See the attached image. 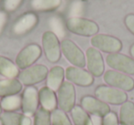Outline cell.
<instances>
[{
    "mask_svg": "<svg viewBox=\"0 0 134 125\" xmlns=\"http://www.w3.org/2000/svg\"><path fill=\"white\" fill-rule=\"evenodd\" d=\"M101 125H120V124H119L117 114L114 111H110L106 116L103 117Z\"/></svg>",
    "mask_w": 134,
    "mask_h": 125,
    "instance_id": "obj_28",
    "label": "cell"
},
{
    "mask_svg": "<svg viewBox=\"0 0 134 125\" xmlns=\"http://www.w3.org/2000/svg\"><path fill=\"white\" fill-rule=\"evenodd\" d=\"M65 78V70L61 66H54L49 70L46 78L47 87L52 90L53 91H57L59 88L63 83V79Z\"/></svg>",
    "mask_w": 134,
    "mask_h": 125,
    "instance_id": "obj_17",
    "label": "cell"
},
{
    "mask_svg": "<svg viewBox=\"0 0 134 125\" xmlns=\"http://www.w3.org/2000/svg\"><path fill=\"white\" fill-rule=\"evenodd\" d=\"M39 101L41 105V108L52 112L56 110L58 106L57 96L55 91L51 90L49 87L44 86L39 90Z\"/></svg>",
    "mask_w": 134,
    "mask_h": 125,
    "instance_id": "obj_16",
    "label": "cell"
},
{
    "mask_svg": "<svg viewBox=\"0 0 134 125\" xmlns=\"http://www.w3.org/2000/svg\"><path fill=\"white\" fill-rule=\"evenodd\" d=\"M65 27L70 32L83 37H93L99 31V27L96 22L79 17L68 18Z\"/></svg>",
    "mask_w": 134,
    "mask_h": 125,
    "instance_id": "obj_1",
    "label": "cell"
},
{
    "mask_svg": "<svg viewBox=\"0 0 134 125\" xmlns=\"http://www.w3.org/2000/svg\"><path fill=\"white\" fill-rule=\"evenodd\" d=\"M42 50L47 60L51 63H56L60 60L62 56L61 44L56 34L52 31H45L41 38Z\"/></svg>",
    "mask_w": 134,
    "mask_h": 125,
    "instance_id": "obj_2",
    "label": "cell"
},
{
    "mask_svg": "<svg viewBox=\"0 0 134 125\" xmlns=\"http://www.w3.org/2000/svg\"><path fill=\"white\" fill-rule=\"evenodd\" d=\"M70 112L75 125H94V121L89 114L80 105H75Z\"/></svg>",
    "mask_w": 134,
    "mask_h": 125,
    "instance_id": "obj_23",
    "label": "cell"
},
{
    "mask_svg": "<svg viewBox=\"0 0 134 125\" xmlns=\"http://www.w3.org/2000/svg\"><path fill=\"white\" fill-rule=\"evenodd\" d=\"M104 81L110 87L119 89L123 91H131L134 89V79L127 74L117 70H108L103 76Z\"/></svg>",
    "mask_w": 134,
    "mask_h": 125,
    "instance_id": "obj_8",
    "label": "cell"
},
{
    "mask_svg": "<svg viewBox=\"0 0 134 125\" xmlns=\"http://www.w3.org/2000/svg\"><path fill=\"white\" fill-rule=\"evenodd\" d=\"M39 22V17L33 12H28L20 16L14 23L12 27V31L15 35H25L30 30H32Z\"/></svg>",
    "mask_w": 134,
    "mask_h": 125,
    "instance_id": "obj_15",
    "label": "cell"
},
{
    "mask_svg": "<svg viewBox=\"0 0 134 125\" xmlns=\"http://www.w3.org/2000/svg\"><path fill=\"white\" fill-rule=\"evenodd\" d=\"M24 0H4L3 8L6 12L11 13L18 9Z\"/></svg>",
    "mask_w": 134,
    "mask_h": 125,
    "instance_id": "obj_27",
    "label": "cell"
},
{
    "mask_svg": "<svg viewBox=\"0 0 134 125\" xmlns=\"http://www.w3.org/2000/svg\"><path fill=\"white\" fill-rule=\"evenodd\" d=\"M119 124L134 125V103L127 101L121 104L119 110Z\"/></svg>",
    "mask_w": 134,
    "mask_h": 125,
    "instance_id": "obj_22",
    "label": "cell"
},
{
    "mask_svg": "<svg viewBox=\"0 0 134 125\" xmlns=\"http://www.w3.org/2000/svg\"><path fill=\"white\" fill-rule=\"evenodd\" d=\"M42 48L38 44H30L23 48L16 58V65L19 68L25 70L31 67L41 58Z\"/></svg>",
    "mask_w": 134,
    "mask_h": 125,
    "instance_id": "obj_9",
    "label": "cell"
},
{
    "mask_svg": "<svg viewBox=\"0 0 134 125\" xmlns=\"http://www.w3.org/2000/svg\"><path fill=\"white\" fill-rule=\"evenodd\" d=\"M39 90L36 87L29 86L21 96V110L28 117L34 116L39 109Z\"/></svg>",
    "mask_w": 134,
    "mask_h": 125,
    "instance_id": "obj_11",
    "label": "cell"
},
{
    "mask_svg": "<svg viewBox=\"0 0 134 125\" xmlns=\"http://www.w3.org/2000/svg\"><path fill=\"white\" fill-rule=\"evenodd\" d=\"M7 20H8V15L6 12H0V34L2 33L4 29Z\"/></svg>",
    "mask_w": 134,
    "mask_h": 125,
    "instance_id": "obj_31",
    "label": "cell"
},
{
    "mask_svg": "<svg viewBox=\"0 0 134 125\" xmlns=\"http://www.w3.org/2000/svg\"><path fill=\"white\" fill-rule=\"evenodd\" d=\"M57 96V103L60 110H63L67 113L70 112L75 106L76 101V93L75 88L73 83L69 81H63L59 90L56 91Z\"/></svg>",
    "mask_w": 134,
    "mask_h": 125,
    "instance_id": "obj_5",
    "label": "cell"
},
{
    "mask_svg": "<svg viewBox=\"0 0 134 125\" xmlns=\"http://www.w3.org/2000/svg\"><path fill=\"white\" fill-rule=\"evenodd\" d=\"M48 68L42 64H37L22 70L18 76V79L22 85L29 87L43 81L48 75Z\"/></svg>",
    "mask_w": 134,
    "mask_h": 125,
    "instance_id": "obj_4",
    "label": "cell"
},
{
    "mask_svg": "<svg viewBox=\"0 0 134 125\" xmlns=\"http://www.w3.org/2000/svg\"><path fill=\"white\" fill-rule=\"evenodd\" d=\"M0 120L3 125H31L30 117L16 111H3Z\"/></svg>",
    "mask_w": 134,
    "mask_h": 125,
    "instance_id": "obj_18",
    "label": "cell"
},
{
    "mask_svg": "<svg viewBox=\"0 0 134 125\" xmlns=\"http://www.w3.org/2000/svg\"><path fill=\"white\" fill-rule=\"evenodd\" d=\"M0 125H3V123H2V121H1V120H0Z\"/></svg>",
    "mask_w": 134,
    "mask_h": 125,
    "instance_id": "obj_34",
    "label": "cell"
},
{
    "mask_svg": "<svg viewBox=\"0 0 134 125\" xmlns=\"http://www.w3.org/2000/svg\"><path fill=\"white\" fill-rule=\"evenodd\" d=\"M51 120L52 125H73L66 112L60 109L51 112Z\"/></svg>",
    "mask_w": 134,
    "mask_h": 125,
    "instance_id": "obj_25",
    "label": "cell"
},
{
    "mask_svg": "<svg viewBox=\"0 0 134 125\" xmlns=\"http://www.w3.org/2000/svg\"><path fill=\"white\" fill-rule=\"evenodd\" d=\"M95 95L97 99L107 104L121 105L128 101V94L119 89L106 85H100L95 90Z\"/></svg>",
    "mask_w": 134,
    "mask_h": 125,
    "instance_id": "obj_3",
    "label": "cell"
},
{
    "mask_svg": "<svg viewBox=\"0 0 134 125\" xmlns=\"http://www.w3.org/2000/svg\"><path fill=\"white\" fill-rule=\"evenodd\" d=\"M62 0H30V7L38 12H50L61 6Z\"/></svg>",
    "mask_w": 134,
    "mask_h": 125,
    "instance_id": "obj_21",
    "label": "cell"
},
{
    "mask_svg": "<svg viewBox=\"0 0 134 125\" xmlns=\"http://www.w3.org/2000/svg\"><path fill=\"white\" fill-rule=\"evenodd\" d=\"M106 62L114 70L127 75H134V60L129 56L121 53L108 54Z\"/></svg>",
    "mask_w": 134,
    "mask_h": 125,
    "instance_id": "obj_10",
    "label": "cell"
},
{
    "mask_svg": "<svg viewBox=\"0 0 134 125\" xmlns=\"http://www.w3.org/2000/svg\"><path fill=\"white\" fill-rule=\"evenodd\" d=\"M2 110H2V107H1V103H0V115L2 114V112H3Z\"/></svg>",
    "mask_w": 134,
    "mask_h": 125,
    "instance_id": "obj_33",
    "label": "cell"
},
{
    "mask_svg": "<svg viewBox=\"0 0 134 125\" xmlns=\"http://www.w3.org/2000/svg\"><path fill=\"white\" fill-rule=\"evenodd\" d=\"M86 66L94 77H100L104 74L105 64L100 51L97 48H88L86 52Z\"/></svg>",
    "mask_w": 134,
    "mask_h": 125,
    "instance_id": "obj_13",
    "label": "cell"
},
{
    "mask_svg": "<svg viewBox=\"0 0 134 125\" xmlns=\"http://www.w3.org/2000/svg\"><path fill=\"white\" fill-rule=\"evenodd\" d=\"M130 56H131V59L134 60V44L131 45L130 48Z\"/></svg>",
    "mask_w": 134,
    "mask_h": 125,
    "instance_id": "obj_32",
    "label": "cell"
},
{
    "mask_svg": "<svg viewBox=\"0 0 134 125\" xmlns=\"http://www.w3.org/2000/svg\"><path fill=\"white\" fill-rule=\"evenodd\" d=\"M33 125H52L51 111L43 108H39L34 115Z\"/></svg>",
    "mask_w": 134,
    "mask_h": 125,
    "instance_id": "obj_26",
    "label": "cell"
},
{
    "mask_svg": "<svg viewBox=\"0 0 134 125\" xmlns=\"http://www.w3.org/2000/svg\"><path fill=\"white\" fill-rule=\"evenodd\" d=\"M90 42L93 48L108 54L119 53L122 49V42L118 38L106 34H97L93 36Z\"/></svg>",
    "mask_w": 134,
    "mask_h": 125,
    "instance_id": "obj_6",
    "label": "cell"
},
{
    "mask_svg": "<svg viewBox=\"0 0 134 125\" xmlns=\"http://www.w3.org/2000/svg\"><path fill=\"white\" fill-rule=\"evenodd\" d=\"M65 78L69 82L81 87L91 86L94 83V76L89 71L75 66L68 67L65 70Z\"/></svg>",
    "mask_w": 134,
    "mask_h": 125,
    "instance_id": "obj_14",
    "label": "cell"
},
{
    "mask_svg": "<svg viewBox=\"0 0 134 125\" xmlns=\"http://www.w3.org/2000/svg\"><path fill=\"white\" fill-rule=\"evenodd\" d=\"M22 90V84L18 79H0V97L17 95Z\"/></svg>",
    "mask_w": 134,
    "mask_h": 125,
    "instance_id": "obj_19",
    "label": "cell"
},
{
    "mask_svg": "<svg viewBox=\"0 0 134 125\" xmlns=\"http://www.w3.org/2000/svg\"><path fill=\"white\" fill-rule=\"evenodd\" d=\"M59 26H62L61 23H60V21L58 20L57 18H52V28H55V27H57V28H55V31L53 32L54 34L56 33H60V35H63V30L62 28H59Z\"/></svg>",
    "mask_w": 134,
    "mask_h": 125,
    "instance_id": "obj_30",
    "label": "cell"
},
{
    "mask_svg": "<svg viewBox=\"0 0 134 125\" xmlns=\"http://www.w3.org/2000/svg\"><path fill=\"white\" fill-rule=\"evenodd\" d=\"M124 23L129 31L134 35V14H129L125 17Z\"/></svg>",
    "mask_w": 134,
    "mask_h": 125,
    "instance_id": "obj_29",
    "label": "cell"
},
{
    "mask_svg": "<svg viewBox=\"0 0 134 125\" xmlns=\"http://www.w3.org/2000/svg\"><path fill=\"white\" fill-rule=\"evenodd\" d=\"M19 74V70L11 59L0 55V75L7 79H16Z\"/></svg>",
    "mask_w": 134,
    "mask_h": 125,
    "instance_id": "obj_20",
    "label": "cell"
},
{
    "mask_svg": "<svg viewBox=\"0 0 134 125\" xmlns=\"http://www.w3.org/2000/svg\"><path fill=\"white\" fill-rule=\"evenodd\" d=\"M61 51L65 59L75 67L83 68L86 66V55L74 41L63 39L61 42Z\"/></svg>",
    "mask_w": 134,
    "mask_h": 125,
    "instance_id": "obj_7",
    "label": "cell"
},
{
    "mask_svg": "<svg viewBox=\"0 0 134 125\" xmlns=\"http://www.w3.org/2000/svg\"><path fill=\"white\" fill-rule=\"evenodd\" d=\"M80 106L87 112L88 114L96 116V117H104L108 112H110V107L104 101H100L97 97L86 95L81 99Z\"/></svg>",
    "mask_w": 134,
    "mask_h": 125,
    "instance_id": "obj_12",
    "label": "cell"
},
{
    "mask_svg": "<svg viewBox=\"0 0 134 125\" xmlns=\"http://www.w3.org/2000/svg\"><path fill=\"white\" fill-rule=\"evenodd\" d=\"M0 103L2 110H4L5 111H15L21 108V97L18 95L4 97L2 98Z\"/></svg>",
    "mask_w": 134,
    "mask_h": 125,
    "instance_id": "obj_24",
    "label": "cell"
}]
</instances>
